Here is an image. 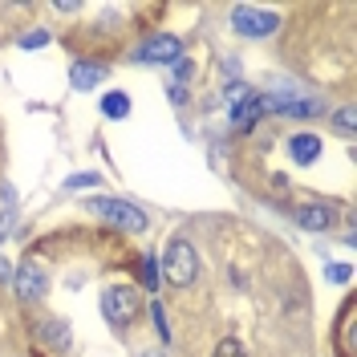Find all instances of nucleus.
Segmentation results:
<instances>
[{
	"instance_id": "2eb2a0df",
	"label": "nucleus",
	"mask_w": 357,
	"mask_h": 357,
	"mask_svg": "<svg viewBox=\"0 0 357 357\" xmlns=\"http://www.w3.org/2000/svg\"><path fill=\"white\" fill-rule=\"evenodd\" d=\"M248 98H252V89H248L244 82H236V86H227V89H223V102H227L231 110H236L240 102H248Z\"/></svg>"
},
{
	"instance_id": "5701e85b",
	"label": "nucleus",
	"mask_w": 357,
	"mask_h": 357,
	"mask_svg": "<svg viewBox=\"0 0 357 357\" xmlns=\"http://www.w3.org/2000/svg\"><path fill=\"white\" fill-rule=\"evenodd\" d=\"M53 8H57V13H69V17H73V13H77V8H82V4H77V0H57V4H53Z\"/></svg>"
},
{
	"instance_id": "0eeeda50",
	"label": "nucleus",
	"mask_w": 357,
	"mask_h": 357,
	"mask_svg": "<svg viewBox=\"0 0 357 357\" xmlns=\"http://www.w3.org/2000/svg\"><path fill=\"white\" fill-rule=\"evenodd\" d=\"M264 110L289 114V118H317V114H325V106L317 98H272V102H264Z\"/></svg>"
},
{
	"instance_id": "f3484780",
	"label": "nucleus",
	"mask_w": 357,
	"mask_h": 357,
	"mask_svg": "<svg viewBox=\"0 0 357 357\" xmlns=\"http://www.w3.org/2000/svg\"><path fill=\"white\" fill-rule=\"evenodd\" d=\"M73 187H102V175H93V171H86V175H73V178H66V191H73Z\"/></svg>"
},
{
	"instance_id": "dca6fc26",
	"label": "nucleus",
	"mask_w": 357,
	"mask_h": 357,
	"mask_svg": "<svg viewBox=\"0 0 357 357\" xmlns=\"http://www.w3.org/2000/svg\"><path fill=\"white\" fill-rule=\"evenodd\" d=\"M211 357H248V354H244V345H240L236 337H227V341L215 345V354H211Z\"/></svg>"
},
{
	"instance_id": "1a4fd4ad",
	"label": "nucleus",
	"mask_w": 357,
	"mask_h": 357,
	"mask_svg": "<svg viewBox=\"0 0 357 357\" xmlns=\"http://www.w3.org/2000/svg\"><path fill=\"white\" fill-rule=\"evenodd\" d=\"M289 155L296 158L301 167H309V162H317V155H321V138H312V134H292Z\"/></svg>"
},
{
	"instance_id": "4468645a",
	"label": "nucleus",
	"mask_w": 357,
	"mask_h": 357,
	"mask_svg": "<svg viewBox=\"0 0 357 357\" xmlns=\"http://www.w3.org/2000/svg\"><path fill=\"white\" fill-rule=\"evenodd\" d=\"M102 114L106 118H126L130 114V98L126 93H102Z\"/></svg>"
},
{
	"instance_id": "bb28decb",
	"label": "nucleus",
	"mask_w": 357,
	"mask_h": 357,
	"mask_svg": "<svg viewBox=\"0 0 357 357\" xmlns=\"http://www.w3.org/2000/svg\"><path fill=\"white\" fill-rule=\"evenodd\" d=\"M142 357H167V354H158V349H146V354H142Z\"/></svg>"
},
{
	"instance_id": "b1692460",
	"label": "nucleus",
	"mask_w": 357,
	"mask_h": 357,
	"mask_svg": "<svg viewBox=\"0 0 357 357\" xmlns=\"http://www.w3.org/2000/svg\"><path fill=\"white\" fill-rule=\"evenodd\" d=\"M171 102H175V106H183V102H187V89H183V86H171Z\"/></svg>"
},
{
	"instance_id": "393cba45",
	"label": "nucleus",
	"mask_w": 357,
	"mask_h": 357,
	"mask_svg": "<svg viewBox=\"0 0 357 357\" xmlns=\"http://www.w3.org/2000/svg\"><path fill=\"white\" fill-rule=\"evenodd\" d=\"M223 73H227V77H240V61H236V57H231V61H223Z\"/></svg>"
},
{
	"instance_id": "39448f33",
	"label": "nucleus",
	"mask_w": 357,
	"mask_h": 357,
	"mask_svg": "<svg viewBox=\"0 0 357 357\" xmlns=\"http://www.w3.org/2000/svg\"><path fill=\"white\" fill-rule=\"evenodd\" d=\"M178 57H183V41L171 33H158L151 41H142L134 53V61H142V66H175Z\"/></svg>"
},
{
	"instance_id": "7ed1b4c3",
	"label": "nucleus",
	"mask_w": 357,
	"mask_h": 357,
	"mask_svg": "<svg viewBox=\"0 0 357 357\" xmlns=\"http://www.w3.org/2000/svg\"><path fill=\"white\" fill-rule=\"evenodd\" d=\"M134 312H138V292L130 284H110L102 292V317L110 321L114 329H126L134 321Z\"/></svg>"
},
{
	"instance_id": "9d476101",
	"label": "nucleus",
	"mask_w": 357,
	"mask_h": 357,
	"mask_svg": "<svg viewBox=\"0 0 357 357\" xmlns=\"http://www.w3.org/2000/svg\"><path fill=\"white\" fill-rule=\"evenodd\" d=\"M337 341H341V357H357V321H354V305H345V312H341V329H337Z\"/></svg>"
},
{
	"instance_id": "f257e3e1",
	"label": "nucleus",
	"mask_w": 357,
	"mask_h": 357,
	"mask_svg": "<svg viewBox=\"0 0 357 357\" xmlns=\"http://www.w3.org/2000/svg\"><path fill=\"white\" fill-rule=\"evenodd\" d=\"M162 272H167V280H171L175 289H191L195 276H199V256H195V248L187 244V240H171L167 252H162Z\"/></svg>"
},
{
	"instance_id": "aec40b11",
	"label": "nucleus",
	"mask_w": 357,
	"mask_h": 357,
	"mask_svg": "<svg viewBox=\"0 0 357 357\" xmlns=\"http://www.w3.org/2000/svg\"><path fill=\"white\" fill-rule=\"evenodd\" d=\"M333 122H337V130L341 134H354V106H341Z\"/></svg>"
},
{
	"instance_id": "f03ea898",
	"label": "nucleus",
	"mask_w": 357,
	"mask_h": 357,
	"mask_svg": "<svg viewBox=\"0 0 357 357\" xmlns=\"http://www.w3.org/2000/svg\"><path fill=\"white\" fill-rule=\"evenodd\" d=\"M89 211L98 215L102 223H110L118 231H146V211L142 207H134V203H122V199H89L86 203Z\"/></svg>"
},
{
	"instance_id": "ddd939ff",
	"label": "nucleus",
	"mask_w": 357,
	"mask_h": 357,
	"mask_svg": "<svg viewBox=\"0 0 357 357\" xmlns=\"http://www.w3.org/2000/svg\"><path fill=\"white\" fill-rule=\"evenodd\" d=\"M41 337L53 345V354H69V325L66 321H45Z\"/></svg>"
},
{
	"instance_id": "a211bd4d",
	"label": "nucleus",
	"mask_w": 357,
	"mask_h": 357,
	"mask_svg": "<svg viewBox=\"0 0 357 357\" xmlns=\"http://www.w3.org/2000/svg\"><path fill=\"white\" fill-rule=\"evenodd\" d=\"M325 276H329L333 284H349V276H354V268H349V264H329V268H325Z\"/></svg>"
},
{
	"instance_id": "20e7f679",
	"label": "nucleus",
	"mask_w": 357,
	"mask_h": 357,
	"mask_svg": "<svg viewBox=\"0 0 357 357\" xmlns=\"http://www.w3.org/2000/svg\"><path fill=\"white\" fill-rule=\"evenodd\" d=\"M276 13H264V8H252V4H236L231 8V29L240 37H268L276 33Z\"/></svg>"
},
{
	"instance_id": "4be33fe9",
	"label": "nucleus",
	"mask_w": 357,
	"mask_h": 357,
	"mask_svg": "<svg viewBox=\"0 0 357 357\" xmlns=\"http://www.w3.org/2000/svg\"><path fill=\"white\" fill-rule=\"evenodd\" d=\"M142 276H146V289H155V284H158V260H155V256H146V260H142Z\"/></svg>"
},
{
	"instance_id": "9b49d317",
	"label": "nucleus",
	"mask_w": 357,
	"mask_h": 357,
	"mask_svg": "<svg viewBox=\"0 0 357 357\" xmlns=\"http://www.w3.org/2000/svg\"><path fill=\"white\" fill-rule=\"evenodd\" d=\"M260 114H264V98H260V93H252L248 102H240V106L231 110V126H236V130H248Z\"/></svg>"
},
{
	"instance_id": "6ab92c4d",
	"label": "nucleus",
	"mask_w": 357,
	"mask_h": 357,
	"mask_svg": "<svg viewBox=\"0 0 357 357\" xmlns=\"http://www.w3.org/2000/svg\"><path fill=\"white\" fill-rule=\"evenodd\" d=\"M151 317H155V329H158V337H167L171 341V325H167V312H162V305H151Z\"/></svg>"
},
{
	"instance_id": "6e6552de",
	"label": "nucleus",
	"mask_w": 357,
	"mask_h": 357,
	"mask_svg": "<svg viewBox=\"0 0 357 357\" xmlns=\"http://www.w3.org/2000/svg\"><path fill=\"white\" fill-rule=\"evenodd\" d=\"M106 82V66L102 61H73L69 66V86L73 89H98Z\"/></svg>"
},
{
	"instance_id": "f8f14e48",
	"label": "nucleus",
	"mask_w": 357,
	"mask_h": 357,
	"mask_svg": "<svg viewBox=\"0 0 357 357\" xmlns=\"http://www.w3.org/2000/svg\"><path fill=\"white\" fill-rule=\"evenodd\" d=\"M296 223L309 227V231H325V227L333 223V211H329V207H301V211H296Z\"/></svg>"
},
{
	"instance_id": "a878e982",
	"label": "nucleus",
	"mask_w": 357,
	"mask_h": 357,
	"mask_svg": "<svg viewBox=\"0 0 357 357\" xmlns=\"http://www.w3.org/2000/svg\"><path fill=\"white\" fill-rule=\"evenodd\" d=\"M4 236H8V220L0 215V244H4Z\"/></svg>"
},
{
	"instance_id": "412c9836",
	"label": "nucleus",
	"mask_w": 357,
	"mask_h": 357,
	"mask_svg": "<svg viewBox=\"0 0 357 357\" xmlns=\"http://www.w3.org/2000/svg\"><path fill=\"white\" fill-rule=\"evenodd\" d=\"M45 45H49V33H45V29L24 33V37H21V49H45Z\"/></svg>"
},
{
	"instance_id": "423d86ee",
	"label": "nucleus",
	"mask_w": 357,
	"mask_h": 357,
	"mask_svg": "<svg viewBox=\"0 0 357 357\" xmlns=\"http://www.w3.org/2000/svg\"><path fill=\"white\" fill-rule=\"evenodd\" d=\"M13 289H17V296H21L24 305L41 301L45 289H49V280H45V268L37 264V260H24V264L17 268V276H13Z\"/></svg>"
}]
</instances>
